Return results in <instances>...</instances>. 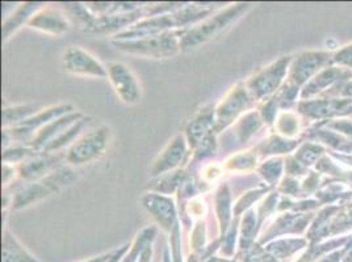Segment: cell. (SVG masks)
Listing matches in <instances>:
<instances>
[{
	"mask_svg": "<svg viewBox=\"0 0 352 262\" xmlns=\"http://www.w3.org/2000/svg\"><path fill=\"white\" fill-rule=\"evenodd\" d=\"M182 33L179 32H166L161 34L134 38V40H118L113 41L112 45L118 50L125 53H131L135 56H142L147 58L164 59L171 58L177 54L182 41Z\"/></svg>",
	"mask_w": 352,
	"mask_h": 262,
	"instance_id": "6da1fadb",
	"label": "cell"
},
{
	"mask_svg": "<svg viewBox=\"0 0 352 262\" xmlns=\"http://www.w3.org/2000/svg\"><path fill=\"white\" fill-rule=\"evenodd\" d=\"M249 8V4H236L226 8L220 14L210 17L204 23L199 24L197 27L186 32L182 37L180 47L182 50H188L197 45L204 44L206 41L217 37L221 32L226 29L229 25H232L236 19H239Z\"/></svg>",
	"mask_w": 352,
	"mask_h": 262,
	"instance_id": "7a4b0ae2",
	"label": "cell"
},
{
	"mask_svg": "<svg viewBox=\"0 0 352 262\" xmlns=\"http://www.w3.org/2000/svg\"><path fill=\"white\" fill-rule=\"evenodd\" d=\"M108 134L109 130L105 126L86 134L70 148L67 154V161L79 165V164L89 163L96 159L98 156H100L107 147Z\"/></svg>",
	"mask_w": 352,
	"mask_h": 262,
	"instance_id": "3957f363",
	"label": "cell"
},
{
	"mask_svg": "<svg viewBox=\"0 0 352 262\" xmlns=\"http://www.w3.org/2000/svg\"><path fill=\"white\" fill-rule=\"evenodd\" d=\"M108 76L118 97L132 105L140 102L141 89L132 71L122 63L112 62L108 64Z\"/></svg>",
	"mask_w": 352,
	"mask_h": 262,
	"instance_id": "277c9868",
	"label": "cell"
},
{
	"mask_svg": "<svg viewBox=\"0 0 352 262\" xmlns=\"http://www.w3.org/2000/svg\"><path fill=\"white\" fill-rule=\"evenodd\" d=\"M63 67L66 71L80 76L107 78L108 71L87 51L79 47H69L63 54Z\"/></svg>",
	"mask_w": 352,
	"mask_h": 262,
	"instance_id": "5b68a950",
	"label": "cell"
},
{
	"mask_svg": "<svg viewBox=\"0 0 352 262\" xmlns=\"http://www.w3.org/2000/svg\"><path fill=\"white\" fill-rule=\"evenodd\" d=\"M249 104L248 96L242 88L235 87L230 91V93L222 100L216 110V125L214 131L219 132L228 125H230L234 121L235 117L238 116L242 109H245Z\"/></svg>",
	"mask_w": 352,
	"mask_h": 262,
	"instance_id": "8992f818",
	"label": "cell"
},
{
	"mask_svg": "<svg viewBox=\"0 0 352 262\" xmlns=\"http://www.w3.org/2000/svg\"><path fill=\"white\" fill-rule=\"evenodd\" d=\"M28 25L34 29L50 34H62L70 29V23L62 12L54 8H45L38 11L28 21Z\"/></svg>",
	"mask_w": 352,
	"mask_h": 262,
	"instance_id": "52a82bcc",
	"label": "cell"
},
{
	"mask_svg": "<svg viewBox=\"0 0 352 262\" xmlns=\"http://www.w3.org/2000/svg\"><path fill=\"white\" fill-rule=\"evenodd\" d=\"M73 108L70 105H60V106H53L50 109L43 110L41 113H37L34 117H30V119L20 123L15 131L12 130V135L15 134L16 138L20 141H24L28 135H30L34 129H38L44 126L45 123H50L56 121L57 117H60L65 113H69Z\"/></svg>",
	"mask_w": 352,
	"mask_h": 262,
	"instance_id": "ba28073f",
	"label": "cell"
},
{
	"mask_svg": "<svg viewBox=\"0 0 352 262\" xmlns=\"http://www.w3.org/2000/svg\"><path fill=\"white\" fill-rule=\"evenodd\" d=\"M184 154H186L184 139L182 135H176L154 163V165L151 168V175H162V174L175 168L176 165H179V163L183 159Z\"/></svg>",
	"mask_w": 352,
	"mask_h": 262,
	"instance_id": "9c48e42d",
	"label": "cell"
},
{
	"mask_svg": "<svg viewBox=\"0 0 352 262\" xmlns=\"http://www.w3.org/2000/svg\"><path fill=\"white\" fill-rule=\"evenodd\" d=\"M82 115H69L67 117H62L57 121H53L50 123H47L44 126L41 131H38V134L32 139V146L33 150H40V148H45L49 143H52L54 139H57L59 135H62L66 129L73 125L74 122L80 118Z\"/></svg>",
	"mask_w": 352,
	"mask_h": 262,
	"instance_id": "30bf717a",
	"label": "cell"
},
{
	"mask_svg": "<svg viewBox=\"0 0 352 262\" xmlns=\"http://www.w3.org/2000/svg\"><path fill=\"white\" fill-rule=\"evenodd\" d=\"M144 204L164 230L168 231L173 228L175 209L170 200L158 195H147L146 198H144Z\"/></svg>",
	"mask_w": 352,
	"mask_h": 262,
	"instance_id": "8fae6325",
	"label": "cell"
},
{
	"mask_svg": "<svg viewBox=\"0 0 352 262\" xmlns=\"http://www.w3.org/2000/svg\"><path fill=\"white\" fill-rule=\"evenodd\" d=\"M140 12H129V14H109V15L96 17L92 25L88 28V32L92 33H112L118 29L128 27L134 23L138 17Z\"/></svg>",
	"mask_w": 352,
	"mask_h": 262,
	"instance_id": "7c38bea8",
	"label": "cell"
},
{
	"mask_svg": "<svg viewBox=\"0 0 352 262\" xmlns=\"http://www.w3.org/2000/svg\"><path fill=\"white\" fill-rule=\"evenodd\" d=\"M210 128H214V112L210 109L201 110L187 126V136L192 147H197L204 139Z\"/></svg>",
	"mask_w": 352,
	"mask_h": 262,
	"instance_id": "4fadbf2b",
	"label": "cell"
},
{
	"mask_svg": "<svg viewBox=\"0 0 352 262\" xmlns=\"http://www.w3.org/2000/svg\"><path fill=\"white\" fill-rule=\"evenodd\" d=\"M41 5H43V3H24V4H21L20 8L16 11L15 15L8 17L4 21L3 29H1L3 41H7L10 38V36L21 27V24H24L25 21H30V19L38 12Z\"/></svg>",
	"mask_w": 352,
	"mask_h": 262,
	"instance_id": "5bb4252c",
	"label": "cell"
},
{
	"mask_svg": "<svg viewBox=\"0 0 352 262\" xmlns=\"http://www.w3.org/2000/svg\"><path fill=\"white\" fill-rule=\"evenodd\" d=\"M58 158L41 155V156H32L28 160L23 161V164L19 168L20 176L25 180H36L46 172H49L54 165Z\"/></svg>",
	"mask_w": 352,
	"mask_h": 262,
	"instance_id": "9a60e30c",
	"label": "cell"
},
{
	"mask_svg": "<svg viewBox=\"0 0 352 262\" xmlns=\"http://www.w3.org/2000/svg\"><path fill=\"white\" fill-rule=\"evenodd\" d=\"M281 76H283V66L276 64L270 70L255 76L249 83L250 91L256 97L267 95L274 89L275 86H278Z\"/></svg>",
	"mask_w": 352,
	"mask_h": 262,
	"instance_id": "2e32d148",
	"label": "cell"
},
{
	"mask_svg": "<svg viewBox=\"0 0 352 262\" xmlns=\"http://www.w3.org/2000/svg\"><path fill=\"white\" fill-rule=\"evenodd\" d=\"M3 262H40L21 247L15 237L6 231L3 239Z\"/></svg>",
	"mask_w": 352,
	"mask_h": 262,
	"instance_id": "e0dca14e",
	"label": "cell"
},
{
	"mask_svg": "<svg viewBox=\"0 0 352 262\" xmlns=\"http://www.w3.org/2000/svg\"><path fill=\"white\" fill-rule=\"evenodd\" d=\"M52 189H49L45 185H38V184H32L27 188H23L20 191H17L15 195V201L14 209H21L24 206H28L33 201H37L40 198H43L45 195H47Z\"/></svg>",
	"mask_w": 352,
	"mask_h": 262,
	"instance_id": "ac0fdd59",
	"label": "cell"
},
{
	"mask_svg": "<svg viewBox=\"0 0 352 262\" xmlns=\"http://www.w3.org/2000/svg\"><path fill=\"white\" fill-rule=\"evenodd\" d=\"M60 7L65 10V14L70 15V17L75 20L76 24L86 27V30L92 25V23L96 19L82 3H60Z\"/></svg>",
	"mask_w": 352,
	"mask_h": 262,
	"instance_id": "d6986e66",
	"label": "cell"
},
{
	"mask_svg": "<svg viewBox=\"0 0 352 262\" xmlns=\"http://www.w3.org/2000/svg\"><path fill=\"white\" fill-rule=\"evenodd\" d=\"M36 113V106L30 105H21L14 108H6L3 109V125H20L24 121L30 119L32 115Z\"/></svg>",
	"mask_w": 352,
	"mask_h": 262,
	"instance_id": "ffe728a7",
	"label": "cell"
},
{
	"mask_svg": "<svg viewBox=\"0 0 352 262\" xmlns=\"http://www.w3.org/2000/svg\"><path fill=\"white\" fill-rule=\"evenodd\" d=\"M86 123H88V119H80V121H78L75 125H73V128H70L69 130L65 131L62 135H59L57 139H54L52 143H49L47 146L45 147V150H46V151H54V150H57V148H60V147L70 143V142L73 141L74 136L78 135L80 131L85 129Z\"/></svg>",
	"mask_w": 352,
	"mask_h": 262,
	"instance_id": "44dd1931",
	"label": "cell"
},
{
	"mask_svg": "<svg viewBox=\"0 0 352 262\" xmlns=\"http://www.w3.org/2000/svg\"><path fill=\"white\" fill-rule=\"evenodd\" d=\"M32 156H34L33 150L16 147L14 150H6L4 151L3 160L6 161V164H8V163H16V161L23 160V159L28 160Z\"/></svg>",
	"mask_w": 352,
	"mask_h": 262,
	"instance_id": "7402d4cb",
	"label": "cell"
},
{
	"mask_svg": "<svg viewBox=\"0 0 352 262\" xmlns=\"http://www.w3.org/2000/svg\"><path fill=\"white\" fill-rule=\"evenodd\" d=\"M183 174L184 172H175L168 177H166L163 180V184L158 187V190H161L163 193H171L175 190L176 187L183 181Z\"/></svg>",
	"mask_w": 352,
	"mask_h": 262,
	"instance_id": "603a6c76",
	"label": "cell"
},
{
	"mask_svg": "<svg viewBox=\"0 0 352 262\" xmlns=\"http://www.w3.org/2000/svg\"><path fill=\"white\" fill-rule=\"evenodd\" d=\"M113 256H115V252H112V253H107V254L99 256V257H95V259H92V260H89V261L86 262H111Z\"/></svg>",
	"mask_w": 352,
	"mask_h": 262,
	"instance_id": "cb8c5ba5",
	"label": "cell"
},
{
	"mask_svg": "<svg viewBox=\"0 0 352 262\" xmlns=\"http://www.w3.org/2000/svg\"><path fill=\"white\" fill-rule=\"evenodd\" d=\"M190 262H196V261H195V260H193V261H192V259H191V260H190Z\"/></svg>",
	"mask_w": 352,
	"mask_h": 262,
	"instance_id": "d4e9b609",
	"label": "cell"
}]
</instances>
